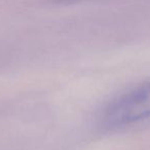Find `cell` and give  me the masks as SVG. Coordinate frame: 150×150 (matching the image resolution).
<instances>
[{
    "mask_svg": "<svg viewBox=\"0 0 150 150\" xmlns=\"http://www.w3.org/2000/svg\"><path fill=\"white\" fill-rule=\"evenodd\" d=\"M150 116V81L141 84L109 105L104 120L110 127L129 125Z\"/></svg>",
    "mask_w": 150,
    "mask_h": 150,
    "instance_id": "6da1fadb",
    "label": "cell"
}]
</instances>
